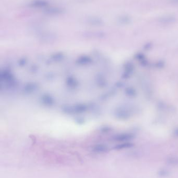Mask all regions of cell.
I'll return each instance as SVG.
<instances>
[{"mask_svg": "<svg viewBox=\"0 0 178 178\" xmlns=\"http://www.w3.org/2000/svg\"><path fill=\"white\" fill-rule=\"evenodd\" d=\"M132 147V144L131 143H125L124 144L120 145L117 147V149H124V148H129Z\"/></svg>", "mask_w": 178, "mask_h": 178, "instance_id": "8992f818", "label": "cell"}, {"mask_svg": "<svg viewBox=\"0 0 178 178\" xmlns=\"http://www.w3.org/2000/svg\"><path fill=\"white\" fill-rule=\"evenodd\" d=\"M87 22L92 25H100L102 24V21L98 17H90L86 19Z\"/></svg>", "mask_w": 178, "mask_h": 178, "instance_id": "6da1fadb", "label": "cell"}, {"mask_svg": "<svg viewBox=\"0 0 178 178\" xmlns=\"http://www.w3.org/2000/svg\"><path fill=\"white\" fill-rule=\"evenodd\" d=\"M45 12L49 15H57L62 13L63 11L60 8H51L45 9Z\"/></svg>", "mask_w": 178, "mask_h": 178, "instance_id": "7a4b0ae2", "label": "cell"}, {"mask_svg": "<svg viewBox=\"0 0 178 178\" xmlns=\"http://www.w3.org/2000/svg\"><path fill=\"white\" fill-rule=\"evenodd\" d=\"M166 163L170 165L178 166V156H170L167 158Z\"/></svg>", "mask_w": 178, "mask_h": 178, "instance_id": "277c9868", "label": "cell"}, {"mask_svg": "<svg viewBox=\"0 0 178 178\" xmlns=\"http://www.w3.org/2000/svg\"><path fill=\"white\" fill-rule=\"evenodd\" d=\"M169 171L166 169H161L158 172V175L160 177H166L169 176Z\"/></svg>", "mask_w": 178, "mask_h": 178, "instance_id": "5b68a950", "label": "cell"}, {"mask_svg": "<svg viewBox=\"0 0 178 178\" xmlns=\"http://www.w3.org/2000/svg\"><path fill=\"white\" fill-rule=\"evenodd\" d=\"M31 5L34 8H44L47 5V3L43 0H36L32 2Z\"/></svg>", "mask_w": 178, "mask_h": 178, "instance_id": "3957f363", "label": "cell"}]
</instances>
